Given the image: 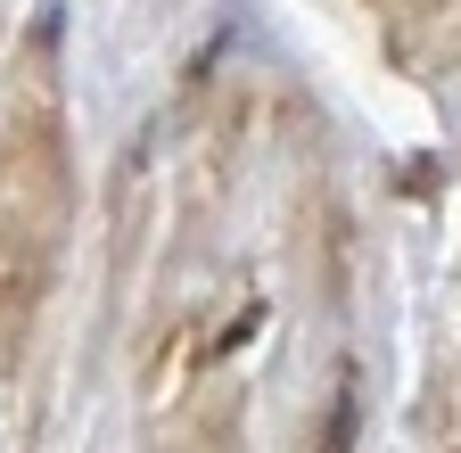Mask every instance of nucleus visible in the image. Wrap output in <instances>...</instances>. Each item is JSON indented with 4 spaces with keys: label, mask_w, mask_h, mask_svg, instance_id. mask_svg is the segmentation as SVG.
Instances as JSON below:
<instances>
[{
    "label": "nucleus",
    "mask_w": 461,
    "mask_h": 453,
    "mask_svg": "<svg viewBox=\"0 0 461 453\" xmlns=\"http://www.w3.org/2000/svg\"><path fill=\"white\" fill-rule=\"evenodd\" d=\"M140 222H149V157L132 140L124 174H115V272H132V248H140Z\"/></svg>",
    "instance_id": "1"
},
{
    "label": "nucleus",
    "mask_w": 461,
    "mask_h": 453,
    "mask_svg": "<svg viewBox=\"0 0 461 453\" xmlns=\"http://www.w3.org/2000/svg\"><path fill=\"white\" fill-rule=\"evenodd\" d=\"M355 429H363V395H355V371H338L330 404H321V437H313V453H355Z\"/></svg>",
    "instance_id": "2"
}]
</instances>
